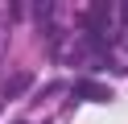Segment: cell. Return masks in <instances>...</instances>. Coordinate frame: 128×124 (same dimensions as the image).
Instances as JSON below:
<instances>
[{
    "instance_id": "obj_1",
    "label": "cell",
    "mask_w": 128,
    "mask_h": 124,
    "mask_svg": "<svg viewBox=\"0 0 128 124\" xmlns=\"http://www.w3.org/2000/svg\"><path fill=\"white\" fill-rule=\"evenodd\" d=\"M29 83H33L29 74H12V79H8V87H4V95H21V91H25Z\"/></svg>"
}]
</instances>
